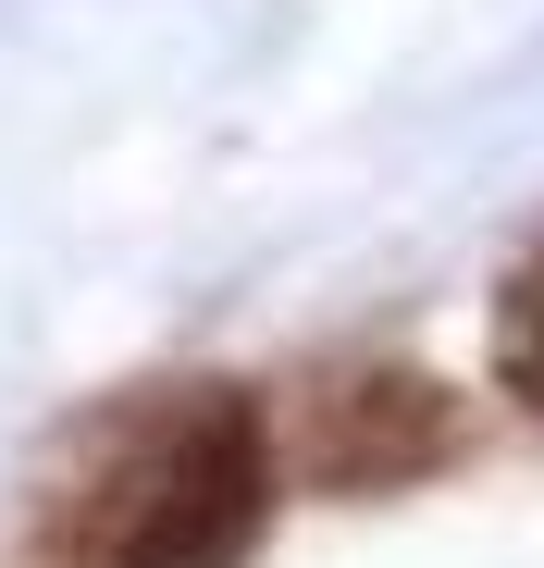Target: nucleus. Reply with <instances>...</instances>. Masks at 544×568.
Returning <instances> with one entry per match:
<instances>
[{
	"instance_id": "obj_2",
	"label": "nucleus",
	"mask_w": 544,
	"mask_h": 568,
	"mask_svg": "<svg viewBox=\"0 0 544 568\" xmlns=\"http://www.w3.org/2000/svg\"><path fill=\"white\" fill-rule=\"evenodd\" d=\"M433 457H445V396L421 371H334L298 408V469L334 483V495H384V483H409Z\"/></svg>"
},
{
	"instance_id": "obj_1",
	"label": "nucleus",
	"mask_w": 544,
	"mask_h": 568,
	"mask_svg": "<svg viewBox=\"0 0 544 568\" xmlns=\"http://www.w3.org/2000/svg\"><path fill=\"white\" fill-rule=\"evenodd\" d=\"M272 469L285 445L248 384H149L74 433L38 507V568H248Z\"/></svg>"
},
{
	"instance_id": "obj_3",
	"label": "nucleus",
	"mask_w": 544,
	"mask_h": 568,
	"mask_svg": "<svg viewBox=\"0 0 544 568\" xmlns=\"http://www.w3.org/2000/svg\"><path fill=\"white\" fill-rule=\"evenodd\" d=\"M495 384L544 420V235L507 260V284H495Z\"/></svg>"
}]
</instances>
